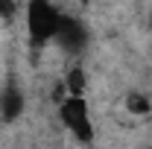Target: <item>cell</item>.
<instances>
[{"mask_svg":"<svg viewBox=\"0 0 152 149\" xmlns=\"http://www.w3.org/2000/svg\"><path fill=\"white\" fill-rule=\"evenodd\" d=\"M61 9H56L47 0H32L26 6V35L35 47H44L50 41H56L58 26H61Z\"/></svg>","mask_w":152,"mask_h":149,"instance_id":"1","label":"cell"},{"mask_svg":"<svg viewBox=\"0 0 152 149\" xmlns=\"http://www.w3.org/2000/svg\"><path fill=\"white\" fill-rule=\"evenodd\" d=\"M58 117L64 123V129L73 134L82 146L94 143V123H91V108L85 96H61L58 99Z\"/></svg>","mask_w":152,"mask_h":149,"instance_id":"2","label":"cell"},{"mask_svg":"<svg viewBox=\"0 0 152 149\" xmlns=\"http://www.w3.org/2000/svg\"><path fill=\"white\" fill-rule=\"evenodd\" d=\"M56 41L67 56H79L88 47V26L73 15H61V26H58Z\"/></svg>","mask_w":152,"mask_h":149,"instance_id":"3","label":"cell"},{"mask_svg":"<svg viewBox=\"0 0 152 149\" xmlns=\"http://www.w3.org/2000/svg\"><path fill=\"white\" fill-rule=\"evenodd\" d=\"M23 105H26L23 91H20L15 82H9V85L0 91V117H3L6 123H15L20 114H23Z\"/></svg>","mask_w":152,"mask_h":149,"instance_id":"4","label":"cell"},{"mask_svg":"<svg viewBox=\"0 0 152 149\" xmlns=\"http://www.w3.org/2000/svg\"><path fill=\"white\" fill-rule=\"evenodd\" d=\"M126 111H129V114H134V117H146V114L152 111L149 96H146V93H140V91L126 93Z\"/></svg>","mask_w":152,"mask_h":149,"instance_id":"5","label":"cell"},{"mask_svg":"<svg viewBox=\"0 0 152 149\" xmlns=\"http://www.w3.org/2000/svg\"><path fill=\"white\" fill-rule=\"evenodd\" d=\"M85 70L82 67H73V70H67L64 76V93L67 96H85Z\"/></svg>","mask_w":152,"mask_h":149,"instance_id":"6","label":"cell"},{"mask_svg":"<svg viewBox=\"0 0 152 149\" xmlns=\"http://www.w3.org/2000/svg\"><path fill=\"white\" fill-rule=\"evenodd\" d=\"M15 12H18V6L12 0H0V20H9Z\"/></svg>","mask_w":152,"mask_h":149,"instance_id":"7","label":"cell"},{"mask_svg":"<svg viewBox=\"0 0 152 149\" xmlns=\"http://www.w3.org/2000/svg\"><path fill=\"white\" fill-rule=\"evenodd\" d=\"M149 26H152V15H149Z\"/></svg>","mask_w":152,"mask_h":149,"instance_id":"8","label":"cell"}]
</instances>
